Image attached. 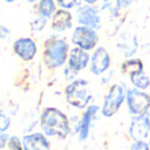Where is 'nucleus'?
<instances>
[{
	"label": "nucleus",
	"instance_id": "5701e85b",
	"mask_svg": "<svg viewBox=\"0 0 150 150\" xmlns=\"http://www.w3.org/2000/svg\"><path fill=\"white\" fill-rule=\"evenodd\" d=\"M133 3H134V0H115V4H116V7L119 8L120 11L128 9Z\"/></svg>",
	"mask_w": 150,
	"mask_h": 150
},
{
	"label": "nucleus",
	"instance_id": "7c9ffc66",
	"mask_svg": "<svg viewBox=\"0 0 150 150\" xmlns=\"http://www.w3.org/2000/svg\"><path fill=\"white\" fill-rule=\"evenodd\" d=\"M0 13H1V12H0Z\"/></svg>",
	"mask_w": 150,
	"mask_h": 150
},
{
	"label": "nucleus",
	"instance_id": "bb28decb",
	"mask_svg": "<svg viewBox=\"0 0 150 150\" xmlns=\"http://www.w3.org/2000/svg\"><path fill=\"white\" fill-rule=\"evenodd\" d=\"M101 0H83L84 4H91V5H99Z\"/></svg>",
	"mask_w": 150,
	"mask_h": 150
},
{
	"label": "nucleus",
	"instance_id": "1a4fd4ad",
	"mask_svg": "<svg viewBox=\"0 0 150 150\" xmlns=\"http://www.w3.org/2000/svg\"><path fill=\"white\" fill-rule=\"evenodd\" d=\"M38 44L32 36L18 37L12 42V53L25 63H30L38 55Z\"/></svg>",
	"mask_w": 150,
	"mask_h": 150
},
{
	"label": "nucleus",
	"instance_id": "f03ea898",
	"mask_svg": "<svg viewBox=\"0 0 150 150\" xmlns=\"http://www.w3.org/2000/svg\"><path fill=\"white\" fill-rule=\"evenodd\" d=\"M71 42L62 34H50L42 44V63L47 70H62L67 63Z\"/></svg>",
	"mask_w": 150,
	"mask_h": 150
},
{
	"label": "nucleus",
	"instance_id": "6ab92c4d",
	"mask_svg": "<svg viewBox=\"0 0 150 150\" xmlns=\"http://www.w3.org/2000/svg\"><path fill=\"white\" fill-rule=\"evenodd\" d=\"M12 127V117L5 109L0 108V133H8Z\"/></svg>",
	"mask_w": 150,
	"mask_h": 150
},
{
	"label": "nucleus",
	"instance_id": "f8f14e48",
	"mask_svg": "<svg viewBox=\"0 0 150 150\" xmlns=\"http://www.w3.org/2000/svg\"><path fill=\"white\" fill-rule=\"evenodd\" d=\"M128 136L132 141H146L150 137V116L137 115L132 116L128 127Z\"/></svg>",
	"mask_w": 150,
	"mask_h": 150
},
{
	"label": "nucleus",
	"instance_id": "f257e3e1",
	"mask_svg": "<svg viewBox=\"0 0 150 150\" xmlns=\"http://www.w3.org/2000/svg\"><path fill=\"white\" fill-rule=\"evenodd\" d=\"M38 127L40 130L49 138L65 141L69 136L73 134L70 117L58 107L49 105L42 108L38 117Z\"/></svg>",
	"mask_w": 150,
	"mask_h": 150
},
{
	"label": "nucleus",
	"instance_id": "a878e982",
	"mask_svg": "<svg viewBox=\"0 0 150 150\" xmlns=\"http://www.w3.org/2000/svg\"><path fill=\"white\" fill-rule=\"evenodd\" d=\"M9 136L11 134H8V133H0V150H5Z\"/></svg>",
	"mask_w": 150,
	"mask_h": 150
},
{
	"label": "nucleus",
	"instance_id": "c756f323",
	"mask_svg": "<svg viewBox=\"0 0 150 150\" xmlns=\"http://www.w3.org/2000/svg\"><path fill=\"white\" fill-rule=\"evenodd\" d=\"M148 142H149V146H150V137H149V141H148Z\"/></svg>",
	"mask_w": 150,
	"mask_h": 150
},
{
	"label": "nucleus",
	"instance_id": "2eb2a0df",
	"mask_svg": "<svg viewBox=\"0 0 150 150\" xmlns=\"http://www.w3.org/2000/svg\"><path fill=\"white\" fill-rule=\"evenodd\" d=\"M144 71H145V66H144V62L141 58H136V57L127 58L120 65V73L128 78L137 75L140 73H144Z\"/></svg>",
	"mask_w": 150,
	"mask_h": 150
},
{
	"label": "nucleus",
	"instance_id": "ddd939ff",
	"mask_svg": "<svg viewBox=\"0 0 150 150\" xmlns=\"http://www.w3.org/2000/svg\"><path fill=\"white\" fill-rule=\"evenodd\" d=\"M24 150H53L50 138L41 130L29 132L21 137Z\"/></svg>",
	"mask_w": 150,
	"mask_h": 150
},
{
	"label": "nucleus",
	"instance_id": "9d476101",
	"mask_svg": "<svg viewBox=\"0 0 150 150\" xmlns=\"http://www.w3.org/2000/svg\"><path fill=\"white\" fill-rule=\"evenodd\" d=\"M112 69V57L105 46L99 45L93 52H91V61L88 70L93 76H101Z\"/></svg>",
	"mask_w": 150,
	"mask_h": 150
},
{
	"label": "nucleus",
	"instance_id": "4be33fe9",
	"mask_svg": "<svg viewBox=\"0 0 150 150\" xmlns=\"http://www.w3.org/2000/svg\"><path fill=\"white\" fill-rule=\"evenodd\" d=\"M129 150H150L148 141H133L129 146Z\"/></svg>",
	"mask_w": 150,
	"mask_h": 150
},
{
	"label": "nucleus",
	"instance_id": "9b49d317",
	"mask_svg": "<svg viewBox=\"0 0 150 150\" xmlns=\"http://www.w3.org/2000/svg\"><path fill=\"white\" fill-rule=\"evenodd\" d=\"M49 26L53 33L55 34H63L66 32L73 30L75 26V16L73 11L58 8L57 12L50 18Z\"/></svg>",
	"mask_w": 150,
	"mask_h": 150
},
{
	"label": "nucleus",
	"instance_id": "aec40b11",
	"mask_svg": "<svg viewBox=\"0 0 150 150\" xmlns=\"http://www.w3.org/2000/svg\"><path fill=\"white\" fill-rule=\"evenodd\" d=\"M5 150H24L21 137H18V136H16V134H11L9 138H8Z\"/></svg>",
	"mask_w": 150,
	"mask_h": 150
},
{
	"label": "nucleus",
	"instance_id": "412c9836",
	"mask_svg": "<svg viewBox=\"0 0 150 150\" xmlns=\"http://www.w3.org/2000/svg\"><path fill=\"white\" fill-rule=\"evenodd\" d=\"M59 8L69 11H75L79 5L83 4V0H55Z\"/></svg>",
	"mask_w": 150,
	"mask_h": 150
},
{
	"label": "nucleus",
	"instance_id": "20e7f679",
	"mask_svg": "<svg viewBox=\"0 0 150 150\" xmlns=\"http://www.w3.org/2000/svg\"><path fill=\"white\" fill-rule=\"evenodd\" d=\"M127 92L128 87L122 82H117L109 86V88L107 90L103 98V103L100 105L101 117H104V119L113 117L127 100Z\"/></svg>",
	"mask_w": 150,
	"mask_h": 150
},
{
	"label": "nucleus",
	"instance_id": "7ed1b4c3",
	"mask_svg": "<svg viewBox=\"0 0 150 150\" xmlns=\"http://www.w3.org/2000/svg\"><path fill=\"white\" fill-rule=\"evenodd\" d=\"M65 100L70 107L78 111H84L90 104L93 103V95L90 90V82L86 78H76L66 84Z\"/></svg>",
	"mask_w": 150,
	"mask_h": 150
},
{
	"label": "nucleus",
	"instance_id": "b1692460",
	"mask_svg": "<svg viewBox=\"0 0 150 150\" xmlns=\"http://www.w3.org/2000/svg\"><path fill=\"white\" fill-rule=\"evenodd\" d=\"M113 75H115V70H112V69H111V70H108L105 74H103L100 76V83H101V84H108L109 80L112 79V76H113Z\"/></svg>",
	"mask_w": 150,
	"mask_h": 150
},
{
	"label": "nucleus",
	"instance_id": "a211bd4d",
	"mask_svg": "<svg viewBox=\"0 0 150 150\" xmlns=\"http://www.w3.org/2000/svg\"><path fill=\"white\" fill-rule=\"evenodd\" d=\"M49 21L47 18L42 17V16H37L33 18V20L30 21V24H29V28H30V32L32 33H42V32L46 29V26L49 25Z\"/></svg>",
	"mask_w": 150,
	"mask_h": 150
},
{
	"label": "nucleus",
	"instance_id": "4468645a",
	"mask_svg": "<svg viewBox=\"0 0 150 150\" xmlns=\"http://www.w3.org/2000/svg\"><path fill=\"white\" fill-rule=\"evenodd\" d=\"M90 61H91L90 52L83 50L78 46H71L66 66L69 69H71L73 71H75L76 74H79L82 71L87 70L88 66H90Z\"/></svg>",
	"mask_w": 150,
	"mask_h": 150
},
{
	"label": "nucleus",
	"instance_id": "dca6fc26",
	"mask_svg": "<svg viewBox=\"0 0 150 150\" xmlns=\"http://www.w3.org/2000/svg\"><path fill=\"white\" fill-rule=\"evenodd\" d=\"M58 8L59 7L55 0H38L34 4V12L37 16H42V17L50 20Z\"/></svg>",
	"mask_w": 150,
	"mask_h": 150
},
{
	"label": "nucleus",
	"instance_id": "6e6552de",
	"mask_svg": "<svg viewBox=\"0 0 150 150\" xmlns=\"http://www.w3.org/2000/svg\"><path fill=\"white\" fill-rule=\"evenodd\" d=\"M99 115H100V105L95 103L90 104L84 111H82L76 128V136L80 142H86L90 138L92 128L95 125L96 120H98Z\"/></svg>",
	"mask_w": 150,
	"mask_h": 150
},
{
	"label": "nucleus",
	"instance_id": "423d86ee",
	"mask_svg": "<svg viewBox=\"0 0 150 150\" xmlns=\"http://www.w3.org/2000/svg\"><path fill=\"white\" fill-rule=\"evenodd\" d=\"M74 16L76 25L88 26L95 30H100L103 28V12L99 5H91L83 3L75 9Z\"/></svg>",
	"mask_w": 150,
	"mask_h": 150
},
{
	"label": "nucleus",
	"instance_id": "0eeeda50",
	"mask_svg": "<svg viewBox=\"0 0 150 150\" xmlns=\"http://www.w3.org/2000/svg\"><path fill=\"white\" fill-rule=\"evenodd\" d=\"M125 104L132 116L146 115L150 111V95L146 91L138 90L136 87H128Z\"/></svg>",
	"mask_w": 150,
	"mask_h": 150
},
{
	"label": "nucleus",
	"instance_id": "f3484780",
	"mask_svg": "<svg viewBox=\"0 0 150 150\" xmlns=\"http://www.w3.org/2000/svg\"><path fill=\"white\" fill-rule=\"evenodd\" d=\"M129 80H130V83H132V87H136V88H138V90L146 91V90H149V87H150V78L145 74V71L130 76Z\"/></svg>",
	"mask_w": 150,
	"mask_h": 150
},
{
	"label": "nucleus",
	"instance_id": "39448f33",
	"mask_svg": "<svg viewBox=\"0 0 150 150\" xmlns=\"http://www.w3.org/2000/svg\"><path fill=\"white\" fill-rule=\"evenodd\" d=\"M71 46H78L87 52H93L99 46L100 34L99 30L83 25H75L70 36Z\"/></svg>",
	"mask_w": 150,
	"mask_h": 150
},
{
	"label": "nucleus",
	"instance_id": "c85d7f7f",
	"mask_svg": "<svg viewBox=\"0 0 150 150\" xmlns=\"http://www.w3.org/2000/svg\"><path fill=\"white\" fill-rule=\"evenodd\" d=\"M25 1H26V3H29V4H32V5H34L37 1H38V0H25Z\"/></svg>",
	"mask_w": 150,
	"mask_h": 150
},
{
	"label": "nucleus",
	"instance_id": "393cba45",
	"mask_svg": "<svg viewBox=\"0 0 150 150\" xmlns=\"http://www.w3.org/2000/svg\"><path fill=\"white\" fill-rule=\"evenodd\" d=\"M9 36H11V30L5 25L0 24V42L4 41V40H7Z\"/></svg>",
	"mask_w": 150,
	"mask_h": 150
},
{
	"label": "nucleus",
	"instance_id": "cd10ccee",
	"mask_svg": "<svg viewBox=\"0 0 150 150\" xmlns=\"http://www.w3.org/2000/svg\"><path fill=\"white\" fill-rule=\"evenodd\" d=\"M3 1H4L5 4H13V3H16L17 0H3Z\"/></svg>",
	"mask_w": 150,
	"mask_h": 150
}]
</instances>
